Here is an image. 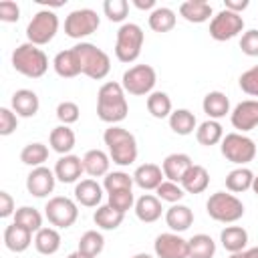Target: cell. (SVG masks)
Segmentation results:
<instances>
[{
    "label": "cell",
    "mask_w": 258,
    "mask_h": 258,
    "mask_svg": "<svg viewBox=\"0 0 258 258\" xmlns=\"http://www.w3.org/2000/svg\"><path fill=\"white\" fill-rule=\"evenodd\" d=\"M16 127H18V115L8 107H0V135L6 137L14 133Z\"/></svg>",
    "instance_id": "cell-48"
},
{
    "label": "cell",
    "mask_w": 258,
    "mask_h": 258,
    "mask_svg": "<svg viewBox=\"0 0 258 258\" xmlns=\"http://www.w3.org/2000/svg\"><path fill=\"white\" fill-rule=\"evenodd\" d=\"M129 113V105L125 99V89L121 83L109 81L99 89L97 95V117L105 123H121Z\"/></svg>",
    "instance_id": "cell-1"
},
{
    "label": "cell",
    "mask_w": 258,
    "mask_h": 258,
    "mask_svg": "<svg viewBox=\"0 0 258 258\" xmlns=\"http://www.w3.org/2000/svg\"><path fill=\"white\" fill-rule=\"evenodd\" d=\"M191 165H194V161H191V157H189L187 153H171V155H167V157L163 159L161 169H163V175H165L169 181L179 183L181 177L185 175V171H187Z\"/></svg>",
    "instance_id": "cell-18"
},
{
    "label": "cell",
    "mask_w": 258,
    "mask_h": 258,
    "mask_svg": "<svg viewBox=\"0 0 258 258\" xmlns=\"http://www.w3.org/2000/svg\"><path fill=\"white\" fill-rule=\"evenodd\" d=\"M12 67L28 79H40L48 69V56L36 44L24 42L12 52Z\"/></svg>",
    "instance_id": "cell-3"
},
{
    "label": "cell",
    "mask_w": 258,
    "mask_h": 258,
    "mask_svg": "<svg viewBox=\"0 0 258 258\" xmlns=\"http://www.w3.org/2000/svg\"><path fill=\"white\" fill-rule=\"evenodd\" d=\"M133 175L125 173V171H111L105 175L103 179V187L107 189V194L113 191H121V189H131L133 187Z\"/></svg>",
    "instance_id": "cell-42"
},
{
    "label": "cell",
    "mask_w": 258,
    "mask_h": 258,
    "mask_svg": "<svg viewBox=\"0 0 258 258\" xmlns=\"http://www.w3.org/2000/svg\"><path fill=\"white\" fill-rule=\"evenodd\" d=\"M133 6L139 10H155V0H133Z\"/></svg>",
    "instance_id": "cell-53"
},
{
    "label": "cell",
    "mask_w": 258,
    "mask_h": 258,
    "mask_svg": "<svg viewBox=\"0 0 258 258\" xmlns=\"http://www.w3.org/2000/svg\"><path fill=\"white\" fill-rule=\"evenodd\" d=\"M155 191H157V198H159V200H163V202H171V204H177V202L185 196L183 187H181L179 183H175V181H169V179H165Z\"/></svg>",
    "instance_id": "cell-44"
},
{
    "label": "cell",
    "mask_w": 258,
    "mask_h": 258,
    "mask_svg": "<svg viewBox=\"0 0 258 258\" xmlns=\"http://www.w3.org/2000/svg\"><path fill=\"white\" fill-rule=\"evenodd\" d=\"M4 244L10 252H24L32 244V232L24 230L18 224H10L4 230Z\"/></svg>",
    "instance_id": "cell-24"
},
{
    "label": "cell",
    "mask_w": 258,
    "mask_h": 258,
    "mask_svg": "<svg viewBox=\"0 0 258 258\" xmlns=\"http://www.w3.org/2000/svg\"><path fill=\"white\" fill-rule=\"evenodd\" d=\"M103 248H105V238H103V234H99L97 230H89V232H85L83 236H81V240H79V250L83 252V254H87V256H97V254H101L103 252Z\"/></svg>",
    "instance_id": "cell-41"
},
{
    "label": "cell",
    "mask_w": 258,
    "mask_h": 258,
    "mask_svg": "<svg viewBox=\"0 0 258 258\" xmlns=\"http://www.w3.org/2000/svg\"><path fill=\"white\" fill-rule=\"evenodd\" d=\"M206 210H208V216L212 220L222 222V224L238 222L244 216V204L236 196L226 194V191L212 194L208 204H206Z\"/></svg>",
    "instance_id": "cell-5"
},
{
    "label": "cell",
    "mask_w": 258,
    "mask_h": 258,
    "mask_svg": "<svg viewBox=\"0 0 258 258\" xmlns=\"http://www.w3.org/2000/svg\"><path fill=\"white\" fill-rule=\"evenodd\" d=\"M103 12L111 22H123L129 12V2L127 0H105Z\"/></svg>",
    "instance_id": "cell-43"
},
{
    "label": "cell",
    "mask_w": 258,
    "mask_h": 258,
    "mask_svg": "<svg viewBox=\"0 0 258 258\" xmlns=\"http://www.w3.org/2000/svg\"><path fill=\"white\" fill-rule=\"evenodd\" d=\"M12 111L18 115V117H34L38 113V95L30 89H18L14 95H12Z\"/></svg>",
    "instance_id": "cell-19"
},
{
    "label": "cell",
    "mask_w": 258,
    "mask_h": 258,
    "mask_svg": "<svg viewBox=\"0 0 258 258\" xmlns=\"http://www.w3.org/2000/svg\"><path fill=\"white\" fill-rule=\"evenodd\" d=\"M52 67H54L56 75L62 77V79H73V77H77V75L83 73V69H81V58H79L75 46H73V48H67V50H60V52L54 56Z\"/></svg>",
    "instance_id": "cell-16"
},
{
    "label": "cell",
    "mask_w": 258,
    "mask_h": 258,
    "mask_svg": "<svg viewBox=\"0 0 258 258\" xmlns=\"http://www.w3.org/2000/svg\"><path fill=\"white\" fill-rule=\"evenodd\" d=\"M238 83H240V89H242L246 95L258 97V64L252 67V69H248L246 73H242Z\"/></svg>",
    "instance_id": "cell-46"
},
{
    "label": "cell",
    "mask_w": 258,
    "mask_h": 258,
    "mask_svg": "<svg viewBox=\"0 0 258 258\" xmlns=\"http://www.w3.org/2000/svg\"><path fill=\"white\" fill-rule=\"evenodd\" d=\"M165 224L173 232H185L194 224V212L183 204H173L165 212Z\"/></svg>",
    "instance_id": "cell-25"
},
{
    "label": "cell",
    "mask_w": 258,
    "mask_h": 258,
    "mask_svg": "<svg viewBox=\"0 0 258 258\" xmlns=\"http://www.w3.org/2000/svg\"><path fill=\"white\" fill-rule=\"evenodd\" d=\"M48 141H50V147H52L56 153L69 155V153L73 151V147H75L77 137H75V131H73L69 125H58V127H54V129L50 131Z\"/></svg>",
    "instance_id": "cell-29"
},
{
    "label": "cell",
    "mask_w": 258,
    "mask_h": 258,
    "mask_svg": "<svg viewBox=\"0 0 258 258\" xmlns=\"http://www.w3.org/2000/svg\"><path fill=\"white\" fill-rule=\"evenodd\" d=\"M196 125H198L196 115L191 111H187V109H175L169 115V127L177 135H189V133H194Z\"/></svg>",
    "instance_id": "cell-31"
},
{
    "label": "cell",
    "mask_w": 258,
    "mask_h": 258,
    "mask_svg": "<svg viewBox=\"0 0 258 258\" xmlns=\"http://www.w3.org/2000/svg\"><path fill=\"white\" fill-rule=\"evenodd\" d=\"M202 107H204V113H206L210 119L218 121V119H222V117H226V115L230 113V99H228L222 91H210V93L204 97Z\"/></svg>",
    "instance_id": "cell-23"
},
{
    "label": "cell",
    "mask_w": 258,
    "mask_h": 258,
    "mask_svg": "<svg viewBox=\"0 0 258 258\" xmlns=\"http://www.w3.org/2000/svg\"><path fill=\"white\" fill-rule=\"evenodd\" d=\"M14 224L22 226L24 230L28 232H38L42 228V216L36 208H30V206H22L14 212Z\"/></svg>",
    "instance_id": "cell-36"
},
{
    "label": "cell",
    "mask_w": 258,
    "mask_h": 258,
    "mask_svg": "<svg viewBox=\"0 0 258 258\" xmlns=\"http://www.w3.org/2000/svg\"><path fill=\"white\" fill-rule=\"evenodd\" d=\"M240 48L244 54L248 56H258V30L252 28V30H246L240 38Z\"/></svg>",
    "instance_id": "cell-49"
},
{
    "label": "cell",
    "mask_w": 258,
    "mask_h": 258,
    "mask_svg": "<svg viewBox=\"0 0 258 258\" xmlns=\"http://www.w3.org/2000/svg\"><path fill=\"white\" fill-rule=\"evenodd\" d=\"M44 214H46L48 222L56 228H71L79 218L77 204L71 198H64V196L50 198L44 206Z\"/></svg>",
    "instance_id": "cell-10"
},
{
    "label": "cell",
    "mask_w": 258,
    "mask_h": 258,
    "mask_svg": "<svg viewBox=\"0 0 258 258\" xmlns=\"http://www.w3.org/2000/svg\"><path fill=\"white\" fill-rule=\"evenodd\" d=\"M189 244V258H214L216 242L208 234H196L187 240Z\"/></svg>",
    "instance_id": "cell-37"
},
{
    "label": "cell",
    "mask_w": 258,
    "mask_h": 258,
    "mask_svg": "<svg viewBox=\"0 0 258 258\" xmlns=\"http://www.w3.org/2000/svg\"><path fill=\"white\" fill-rule=\"evenodd\" d=\"M161 202H159V198H155V196H151V194H145V196H141L137 202H135V214H137V218L141 220V222H145V224H151V222H155V220H159L161 218Z\"/></svg>",
    "instance_id": "cell-28"
},
{
    "label": "cell",
    "mask_w": 258,
    "mask_h": 258,
    "mask_svg": "<svg viewBox=\"0 0 258 258\" xmlns=\"http://www.w3.org/2000/svg\"><path fill=\"white\" fill-rule=\"evenodd\" d=\"M75 50L81 58L83 75H87L89 79H95V81H101L109 75L111 58L105 50H101L99 46H95L91 42H79V44H75Z\"/></svg>",
    "instance_id": "cell-4"
},
{
    "label": "cell",
    "mask_w": 258,
    "mask_h": 258,
    "mask_svg": "<svg viewBox=\"0 0 258 258\" xmlns=\"http://www.w3.org/2000/svg\"><path fill=\"white\" fill-rule=\"evenodd\" d=\"M252 189H254V194L258 196V175H254V183H252Z\"/></svg>",
    "instance_id": "cell-58"
},
{
    "label": "cell",
    "mask_w": 258,
    "mask_h": 258,
    "mask_svg": "<svg viewBox=\"0 0 258 258\" xmlns=\"http://www.w3.org/2000/svg\"><path fill=\"white\" fill-rule=\"evenodd\" d=\"M85 171V167H83V159L81 157H77V155H62L58 161H56V165H54V175H56V179L58 181H62V183H75L79 177H81V173Z\"/></svg>",
    "instance_id": "cell-17"
},
{
    "label": "cell",
    "mask_w": 258,
    "mask_h": 258,
    "mask_svg": "<svg viewBox=\"0 0 258 258\" xmlns=\"http://www.w3.org/2000/svg\"><path fill=\"white\" fill-rule=\"evenodd\" d=\"M109 206L121 214H125L127 210H131L133 206V191L131 189H121V191H113L109 194Z\"/></svg>",
    "instance_id": "cell-45"
},
{
    "label": "cell",
    "mask_w": 258,
    "mask_h": 258,
    "mask_svg": "<svg viewBox=\"0 0 258 258\" xmlns=\"http://www.w3.org/2000/svg\"><path fill=\"white\" fill-rule=\"evenodd\" d=\"M111 157L101 151V149H91L85 153L83 157V167H85V173H89L91 177H101V175H107L109 173V161Z\"/></svg>",
    "instance_id": "cell-27"
},
{
    "label": "cell",
    "mask_w": 258,
    "mask_h": 258,
    "mask_svg": "<svg viewBox=\"0 0 258 258\" xmlns=\"http://www.w3.org/2000/svg\"><path fill=\"white\" fill-rule=\"evenodd\" d=\"M179 14L194 24H202L212 16V4L206 0H187L179 6Z\"/></svg>",
    "instance_id": "cell-26"
},
{
    "label": "cell",
    "mask_w": 258,
    "mask_h": 258,
    "mask_svg": "<svg viewBox=\"0 0 258 258\" xmlns=\"http://www.w3.org/2000/svg\"><path fill=\"white\" fill-rule=\"evenodd\" d=\"M230 121L234 125V129L246 133L252 131L258 125V101L256 99H248L242 101L234 107V111L230 113Z\"/></svg>",
    "instance_id": "cell-15"
},
{
    "label": "cell",
    "mask_w": 258,
    "mask_h": 258,
    "mask_svg": "<svg viewBox=\"0 0 258 258\" xmlns=\"http://www.w3.org/2000/svg\"><path fill=\"white\" fill-rule=\"evenodd\" d=\"M175 26V12L171 8L159 6L149 14V28L155 32H169Z\"/></svg>",
    "instance_id": "cell-38"
},
{
    "label": "cell",
    "mask_w": 258,
    "mask_h": 258,
    "mask_svg": "<svg viewBox=\"0 0 258 258\" xmlns=\"http://www.w3.org/2000/svg\"><path fill=\"white\" fill-rule=\"evenodd\" d=\"M46 159H48V147L44 143H38V141L24 145V149L20 151V161L24 165H30L32 169L34 167H40Z\"/></svg>",
    "instance_id": "cell-40"
},
{
    "label": "cell",
    "mask_w": 258,
    "mask_h": 258,
    "mask_svg": "<svg viewBox=\"0 0 258 258\" xmlns=\"http://www.w3.org/2000/svg\"><path fill=\"white\" fill-rule=\"evenodd\" d=\"M56 30H58V16L52 10H38L26 26V38L32 44L42 46L54 38Z\"/></svg>",
    "instance_id": "cell-8"
},
{
    "label": "cell",
    "mask_w": 258,
    "mask_h": 258,
    "mask_svg": "<svg viewBox=\"0 0 258 258\" xmlns=\"http://www.w3.org/2000/svg\"><path fill=\"white\" fill-rule=\"evenodd\" d=\"M143 30L139 24L127 22L117 30V42H115V56L121 62H133L141 54L143 46Z\"/></svg>",
    "instance_id": "cell-6"
},
{
    "label": "cell",
    "mask_w": 258,
    "mask_h": 258,
    "mask_svg": "<svg viewBox=\"0 0 258 258\" xmlns=\"http://www.w3.org/2000/svg\"><path fill=\"white\" fill-rule=\"evenodd\" d=\"M163 169L155 163H143L135 169L133 173V181L141 187V189H157L165 179H163Z\"/></svg>",
    "instance_id": "cell-20"
},
{
    "label": "cell",
    "mask_w": 258,
    "mask_h": 258,
    "mask_svg": "<svg viewBox=\"0 0 258 258\" xmlns=\"http://www.w3.org/2000/svg\"><path fill=\"white\" fill-rule=\"evenodd\" d=\"M208 183H210V173H208V169H206L204 165H196V163L185 171V175H183L181 181H179V185H181L183 191H187V194H202V191H206Z\"/></svg>",
    "instance_id": "cell-21"
},
{
    "label": "cell",
    "mask_w": 258,
    "mask_h": 258,
    "mask_svg": "<svg viewBox=\"0 0 258 258\" xmlns=\"http://www.w3.org/2000/svg\"><path fill=\"white\" fill-rule=\"evenodd\" d=\"M220 242H222V246H224L230 254L242 252V250L246 248V244H248V232H246L242 226H228V228L222 230Z\"/></svg>",
    "instance_id": "cell-30"
},
{
    "label": "cell",
    "mask_w": 258,
    "mask_h": 258,
    "mask_svg": "<svg viewBox=\"0 0 258 258\" xmlns=\"http://www.w3.org/2000/svg\"><path fill=\"white\" fill-rule=\"evenodd\" d=\"M20 18V8L12 0H2L0 2V20L2 22H16Z\"/></svg>",
    "instance_id": "cell-50"
},
{
    "label": "cell",
    "mask_w": 258,
    "mask_h": 258,
    "mask_svg": "<svg viewBox=\"0 0 258 258\" xmlns=\"http://www.w3.org/2000/svg\"><path fill=\"white\" fill-rule=\"evenodd\" d=\"M242 28H244L242 16L224 8V10H220V12L212 18V22H210V36H212L214 40L224 42V40H230V38L238 36V34L242 32Z\"/></svg>",
    "instance_id": "cell-12"
},
{
    "label": "cell",
    "mask_w": 258,
    "mask_h": 258,
    "mask_svg": "<svg viewBox=\"0 0 258 258\" xmlns=\"http://www.w3.org/2000/svg\"><path fill=\"white\" fill-rule=\"evenodd\" d=\"M222 155L236 163V165H244V163H250L256 155V145L250 137H246L244 133H228L224 135L222 139Z\"/></svg>",
    "instance_id": "cell-9"
},
{
    "label": "cell",
    "mask_w": 258,
    "mask_h": 258,
    "mask_svg": "<svg viewBox=\"0 0 258 258\" xmlns=\"http://www.w3.org/2000/svg\"><path fill=\"white\" fill-rule=\"evenodd\" d=\"M123 218H125V214L113 210L109 204L99 206V208L95 210V214H93V220H95V224H97L101 230H115V228H119V226L123 224Z\"/></svg>",
    "instance_id": "cell-34"
},
{
    "label": "cell",
    "mask_w": 258,
    "mask_h": 258,
    "mask_svg": "<svg viewBox=\"0 0 258 258\" xmlns=\"http://www.w3.org/2000/svg\"><path fill=\"white\" fill-rule=\"evenodd\" d=\"M147 111L155 117V119H165L171 115V99L167 93L163 91H153L147 97Z\"/></svg>",
    "instance_id": "cell-39"
},
{
    "label": "cell",
    "mask_w": 258,
    "mask_h": 258,
    "mask_svg": "<svg viewBox=\"0 0 258 258\" xmlns=\"http://www.w3.org/2000/svg\"><path fill=\"white\" fill-rule=\"evenodd\" d=\"M79 113H81L79 111V105L73 103V101H62L56 107V117H58V121L62 125H71V123L79 121Z\"/></svg>",
    "instance_id": "cell-47"
},
{
    "label": "cell",
    "mask_w": 258,
    "mask_h": 258,
    "mask_svg": "<svg viewBox=\"0 0 258 258\" xmlns=\"http://www.w3.org/2000/svg\"><path fill=\"white\" fill-rule=\"evenodd\" d=\"M230 258H248V256H246V252L242 250V252H234V254H230Z\"/></svg>",
    "instance_id": "cell-56"
},
{
    "label": "cell",
    "mask_w": 258,
    "mask_h": 258,
    "mask_svg": "<svg viewBox=\"0 0 258 258\" xmlns=\"http://www.w3.org/2000/svg\"><path fill=\"white\" fill-rule=\"evenodd\" d=\"M101 20L97 16L95 10L91 8H79V10H73L67 20H64V32L67 36L71 38H85L89 34H93L97 28H99Z\"/></svg>",
    "instance_id": "cell-11"
},
{
    "label": "cell",
    "mask_w": 258,
    "mask_h": 258,
    "mask_svg": "<svg viewBox=\"0 0 258 258\" xmlns=\"http://www.w3.org/2000/svg\"><path fill=\"white\" fill-rule=\"evenodd\" d=\"M16 210H14V200L8 191H0V218H8L12 216Z\"/></svg>",
    "instance_id": "cell-51"
},
{
    "label": "cell",
    "mask_w": 258,
    "mask_h": 258,
    "mask_svg": "<svg viewBox=\"0 0 258 258\" xmlns=\"http://www.w3.org/2000/svg\"><path fill=\"white\" fill-rule=\"evenodd\" d=\"M75 200H77L81 206L95 208V206H99L101 200H103V187H101L95 179H81V181L75 185Z\"/></svg>",
    "instance_id": "cell-22"
},
{
    "label": "cell",
    "mask_w": 258,
    "mask_h": 258,
    "mask_svg": "<svg viewBox=\"0 0 258 258\" xmlns=\"http://www.w3.org/2000/svg\"><path fill=\"white\" fill-rule=\"evenodd\" d=\"M196 139H198L200 145H206V147L216 145V143H220L224 139V129H222V125L218 121L208 119L196 129Z\"/></svg>",
    "instance_id": "cell-32"
},
{
    "label": "cell",
    "mask_w": 258,
    "mask_h": 258,
    "mask_svg": "<svg viewBox=\"0 0 258 258\" xmlns=\"http://www.w3.org/2000/svg\"><path fill=\"white\" fill-rule=\"evenodd\" d=\"M246 256H248V258H258V246H256V248L246 250Z\"/></svg>",
    "instance_id": "cell-55"
},
{
    "label": "cell",
    "mask_w": 258,
    "mask_h": 258,
    "mask_svg": "<svg viewBox=\"0 0 258 258\" xmlns=\"http://www.w3.org/2000/svg\"><path fill=\"white\" fill-rule=\"evenodd\" d=\"M155 81H157V75H155V69L151 64H135L123 73L121 85H123L125 93L141 97V95L153 93Z\"/></svg>",
    "instance_id": "cell-7"
},
{
    "label": "cell",
    "mask_w": 258,
    "mask_h": 258,
    "mask_svg": "<svg viewBox=\"0 0 258 258\" xmlns=\"http://www.w3.org/2000/svg\"><path fill=\"white\" fill-rule=\"evenodd\" d=\"M252 183H254V173L248 167H236L226 175V187L234 194L250 189Z\"/></svg>",
    "instance_id": "cell-35"
},
{
    "label": "cell",
    "mask_w": 258,
    "mask_h": 258,
    "mask_svg": "<svg viewBox=\"0 0 258 258\" xmlns=\"http://www.w3.org/2000/svg\"><path fill=\"white\" fill-rule=\"evenodd\" d=\"M34 248L40 254H54L60 248V234L54 228H40L34 236Z\"/></svg>",
    "instance_id": "cell-33"
},
{
    "label": "cell",
    "mask_w": 258,
    "mask_h": 258,
    "mask_svg": "<svg viewBox=\"0 0 258 258\" xmlns=\"http://www.w3.org/2000/svg\"><path fill=\"white\" fill-rule=\"evenodd\" d=\"M103 141L109 149V157L117 165H131L137 159V141L133 133H129L123 127L111 125L103 133Z\"/></svg>",
    "instance_id": "cell-2"
},
{
    "label": "cell",
    "mask_w": 258,
    "mask_h": 258,
    "mask_svg": "<svg viewBox=\"0 0 258 258\" xmlns=\"http://www.w3.org/2000/svg\"><path fill=\"white\" fill-rule=\"evenodd\" d=\"M131 258H153L151 254H145V252H139V254H135V256H131Z\"/></svg>",
    "instance_id": "cell-57"
},
{
    "label": "cell",
    "mask_w": 258,
    "mask_h": 258,
    "mask_svg": "<svg viewBox=\"0 0 258 258\" xmlns=\"http://www.w3.org/2000/svg\"><path fill=\"white\" fill-rule=\"evenodd\" d=\"M248 4H250L248 0H224V8L230 10V12H236V14H240L242 10H246Z\"/></svg>",
    "instance_id": "cell-52"
},
{
    "label": "cell",
    "mask_w": 258,
    "mask_h": 258,
    "mask_svg": "<svg viewBox=\"0 0 258 258\" xmlns=\"http://www.w3.org/2000/svg\"><path fill=\"white\" fill-rule=\"evenodd\" d=\"M67 258H93V256H87V254H83L81 250H77V252H73V254H69Z\"/></svg>",
    "instance_id": "cell-54"
},
{
    "label": "cell",
    "mask_w": 258,
    "mask_h": 258,
    "mask_svg": "<svg viewBox=\"0 0 258 258\" xmlns=\"http://www.w3.org/2000/svg\"><path fill=\"white\" fill-rule=\"evenodd\" d=\"M54 181H56L54 171L48 169V167H44V165H40V167H34L28 173V177H26V189L34 198H46L48 194H52Z\"/></svg>",
    "instance_id": "cell-14"
},
{
    "label": "cell",
    "mask_w": 258,
    "mask_h": 258,
    "mask_svg": "<svg viewBox=\"0 0 258 258\" xmlns=\"http://www.w3.org/2000/svg\"><path fill=\"white\" fill-rule=\"evenodd\" d=\"M157 258H189V244L175 232L159 234L153 242Z\"/></svg>",
    "instance_id": "cell-13"
}]
</instances>
